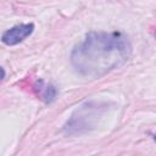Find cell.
I'll return each instance as SVG.
<instances>
[{
	"label": "cell",
	"instance_id": "5",
	"mask_svg": "<svg viewBox=\"0 0 156 156\" xmlns=\"http://www.w3.org/2000/svg\"><path fill=\"white\" fill-rule=\"evenodd\" d=\"M154 140H155V141H156V134H155V135H154Z\"/></svg>",
	"mask_w": 156,
	"mask_h": 156
},
{
	"label": "cell",
	"instance_id": "3",
	"mask_svg": "<svg viewBox=\"0 0 156 156\" xmlns=\"http://www.w3.org/2000/svg\"><path fill=\"white\" fill-rule=\"evenodd\" d=\"M34 30V24L33 23H26V24H18L15 26L10 29H7L6 32L2 33L1 35V40L4 44L12 46V45H17L20 43H22L26 38H28Z\"/></svg>",
	"mask_w": 156,
	"mask_h": 156
},
{
	"label": "cell",
	"instance_id": "2",
	"mask_svg": "<svg viewBox=\"0 0 156 156\" xmlns=\"http://www.w3.org/2000/svg\"><path fill=\"white\" fill-rule=\"evenodd\" d=\"M105 110V106L87 101L83 105H80L71 116V118L66 122L63 126V132L68 135H76V134H83L90 129L94 128L95 122L98 121L101 112Z\"/></svg>",
	"mask_w": 156,
	"mask_h": 156
},
{
	"label": "cell",
	"instance_id": "1",
	"mask_svg": "<svg viewBox=\"0 0 156 156\" xmlns=\"http://www.w3.org/2000/svg\"><path fill=\"white\" fill-rule=\"evenodd\" d=\"M132 55L128 37L121 32H90L71 54L73 68L83 77L100 78L122 67Z\"/></svg>",
	"mask_w": 156,
	"mask_h": 156
},
{
	"label": "cell",
	"instance_id": "4",
	"mask_svg": "<svg viewBox=\"0 0 156 156\" xmlns=\"http://www.w3.org/2000/svg\"><path fill=\"white\" fill-rule=\"evenodd\" d=\"M56 98V89L54 85H45L43 89V99L46 104H50Z\"/></svg>",
	"mask_w": 156,
	"mask_h": 156
},
{
	"label": "cell",
	"instance_id": "6",
	"mask_svg": "<svg viewBox=\"0 0 156 156\" xmlns=\"http://www.w3.org/2000/svg\"><path fill=\"white\" fill-rule=\"evenodd\" d=\"M154 35H155V38H156V30H155V33H154Z\"/></svg>",
	"mask_w": 156,
	"mask_h": 156
}]
</instances>
